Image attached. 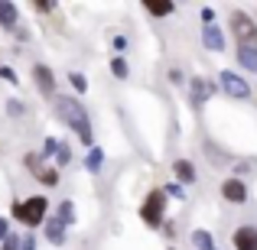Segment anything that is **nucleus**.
Here are the masks:
<instances>
[{"instance_id":"22","label":"nucleus","mask_w":257,"mask_h":250,"mask_svg":"<svg viewBox=\"0 0 257 250\" xmlns=\"http://www.w3.org/2000/svg\"><path fill=\"white\" fill-rule=\"evenodd\" d=\"M69 85L75 88V94H85L88 91V78L82 75V72H69Z\"/></svg>"},{"instance_id":"18","label":"nucleus","mask_w":257,"mask_h":250,"mask_svg":"<svg viewBox=\"0 0 257 250\" xmlns=\"http://www.w3.org/2000/svg\"><path fill=\"white\" fill-rule=\"evenodd\" d=\"M111 75H114V78H120V82L131 75V65L124 62V56H114V59H111Z\"/></svg>"},{"instance_id":"35","label":"nucleus","mask_w":257,"mask_h":250,"mask_svg":"<svg viewBox=\"0 0 257 250\" xmlns=\"http://www.w3.org/2000/svg\"><path fill=\"white\" fill-rule=\"evenodd\" d=\"M170 250H176V247H170Z\"/></svg>"},{"instance_id":"16","label":"nucleus","mask_w":257,"mask_h":250,"mask_svg":"<svg viewBox=\"0 0 257 250\" xmlns=\"http://www.w3.org/2000/svg\"><path fill=\"white\" fill-rule=\"evenodd\" d=\"M36 182H43L46 188H56V185H59V169H56V166H43V169L36 172Z\"/></svg>"},{"instance_id":"23","label":"nucleus","mask_w":257,"mask_h":250,"mask_svg":"<svg viewBox=\"0 0 257 250\" xmlns=\"http://www.w3.org/2000/svg\"><path fill=\"white\" fill-rule=\"evenodd\" d=\"M23 166L30 169L33 175H36L39 169H43V153H26V156H23Z\"/></svg>"},{"instance_id":"34","label":"nucleus","mask_w":257,"mask_h":250,"mask_svg":"<svg viewBox=\"0 0 257 250\" xmlns=\"http://www.w3.org/2000/svg\"><path fill=\"white\" fill-rule=\"evenodd\" d=\"M212 17H215V10H212V7H205V10H202V20H205V23H212Z\"/></svg>"},{"instance_id":"13","label":"nucleus","mask_w":257,"mask_h":250,"mask_svg":"<svg viewBox=\"0 0 257 250\" xmlns=\"http://www.w3.org/2000/svg\"><path fill=\"white\" fill-rule=\"evenodd\" d=\"M238 62L257 75V46H238Z\"/></svg>"},{"instance_id":"1","label":"nucleus","mask_w":257,"mask_h":250,"mask_svg":"<svg viewBox=\"0 0 257 250\" xmlns=\"http://www.w3.org/2000/svg\"><path fill=\"white\" fill-rule=\"evenodd\" d=\"M56 114H59V120H62L65 127H72V130H75V137L82 140L88 150H91L94 130H91V117H88V111H85L82 101L72 98V94H56Z\"/></svg>"},{"instance_id":"29","label":"nucleus","mask_w":257,"mask_h":250,"mask_svg":"<svg viewBox=\"0 0 257 250\" xmlns=\"http://www.w3.org/2000/svg\"><path fill=\"white\" fill-rule=\"evenodd\" d=\"M33 10H36V13H52V10H56V4H49V0H36Z\"/></svg>"},{"instance_id":"36","label":"nucleus","mask_w":257,"mask_h":250,"mask_svg":"<svg viewBox=\"0 0 257 250\" xmlns=\"http://www.w3.org/2000/svg\"><path fill=\"white\" fill-rule=\"evenodd\" d=\"M0 250H4V247H0Z\"/></svg>"},{"instance_id":"11","label":"nucleus","mask_w":257,"mask_h":250,"mask_svg":"<svg viewBox=\"0 0 257 250\" xmlns=\"http://www.w3.org/2000/svg\"><path fill=\"white\" fill-rule=\"evenodd\" d=\"M202 43H205V49H212V52H221V49H225V36H221V30L215 23H205V26H202Z\"/></svg>"},{"instance_id":"19","label":"nucleus","mask_w":257,"mask_h":250,"mask_svg":"<svg viewBox=\"0 0 257 250\" xmlns=\"http://www.w3.org/2000/svg\"><path fill=\"white\" fill-rule=\"evenodd\" d=\"M192 244H195V250H215L212 234L208 231H192Z\"/></svg>"},{"instance_id":"30","label":"nucleus","mask_w":257,"mask_h":250,"mask_svg":"<svg viewBox=\"0 0 257 250\" xmlns=\"http://www.w3.org/2000/svg\"><path fill=\"white\" fill-rule=\"evenodd\" d=\"M114 52H117V56H124V52H127V36H114Z\"/></svg>"},{"instance_id":"9","label":"nucleus","mask_w":257,"mask_h":250,"mask_svg":"<svg viewBox=\"0 0 257 250\" xmlns=\"http://www.w3.org/2000/svg\"><path fill=\"white\" fill-rule=\"evenodd\" d=\"M43 227H46V240H49L52 247H62L65 240H69V234H65V224L56 218V214H52V218H46Z\"/></svg>"},{"instance_id":"5","label":"nucleus","mask_w":257,"mask_h":250,"mask_svg":"<svg viewBox=\"0 0 257 250\" xmlns=\"http://www.w3.org/2000/svg\"><path fill=\"white\" fill-rule=\"evenodd\" d=\"M218 82H221V88H225V94L228 98H234V101H247L251 98V85L244 82L241 75H234V72H218Z\"/></svg>"},{"instance_id":"3","label":"nucleus","mask_w":257,"mask_h":250,"mask_svg":"<svg viewBox=\"0 0 257 250\" xmlns=\"http://www.w3.org/2000/svg\"><path fill=\"white\" fill-rule=\"evenodd\" d=\"M140 218H144V224L150 227H160L166 218V192L163 188H150L144 198V205H140Z\"/></svg>"},{"instance_id":"33","label":"nucleus","mask_w":257,"mask_h":250,"mask_svg":"<svg viewBox=\"0 0 257 250\" xmlns=\"http://www.w3.org/2000/svg\"><path fill=\"white\" fill-rule=\"evenodd\" d=\"M170 82H173V85H182V72H179V69L170 72Z\"/></svg>"},{"instance_id":"14","label":"nucleus","mask_w":257,"mask_h":250,"mask_svg":"<svg viewBox=\"0 0 257 250\" xmlns=\"http://www.w3.org/2000/svg\"><path fill=\"white\" fill-rule=\"evenodd\" d=\"M173 172H176V179L186 182V185H189V182H195V166L189 163V159H176V163H173Z\"/></svg>"},{"instance_id":"6","label":"nucleus","mask_w":257,"mask_h":250,"mask_svg":"<svg viewBox=\"0 0 257 250\" xmlns=\"http://www.w3.org/2000/svg\"><path fill=\"white\" fill-rule=\"evenodd\" d=\"M30 75H33V85H36V91L43 94V98H56V72H52L49 65L36 62Z\"/></svg>"},{"instance_id":"32","label":"nucleus","mask_w":257,"mask_h":250,"mask_svg":"<svg viewBox=\"0 0 257 250\" xmlns=\"http://www.w3.org/2000/svg\"><path fill=\"white\" fill-rule=\"evenodd\" d=\"M20 250H36V237H33V234H23V247Z\"/></svg>"},{"instance_id":"12","label":"nucleus","mask_w":257,"mask_h":250,"mask_svg":"<svg viewBox=\"0 0 257 250\" xmlns=\"http://www.w3.org/2000/svg\"><path fill=\"white\" fill-rule=\"evenodd\" d=\"M101 166H104V150H101V146H91V150L85 153V169H88L91 175H98Z\"/></svg>"},{"instance_id":"27","label":"nucleus","mask_w":257,"mask_h":250,"mask_svg":"<svg viewBox=\"0 0 257 250\" xmlns=\"http://www.w3.org/2000/svg\"><path fill=\"white\" fill-rule=\"evenodd\" d=\"M0 247H4V250H20V247H23V237H20V234L13 231V234H10V237H7Z\"/></svg>"},{"instance_id":"17","label":"nucleus","mask_w":257,"mask_h":250,"mask_svg":"<svg viewBox=\"0 0 257 250\" xmlns=\"http://www.w3.org/2000/svg\"><path fill=\"white\" fill-rule=\"evenodd\" d=\"M56 218L62 221L65 227H69V224H75V205H72L69 198H65V201H59V208H56Z\"/></svg>"},{"instance_id":"10","label":"nucleus","mask_w":257,"mask_h":250,"mask_svg":"<svg viewBox=\"0 0 257 250\" xmlns=\"http://www.w3.org/2000/svg\"><path fill=\"white\" fill-rule=\"evenodd\" d=\"M234 247L238 250H257V227L254 224H241L234 231Z\"/></svg>"},{"instance_id":"2","label":"nucleus","mask_w":257,"mask_h":250,"mask_svg":"<svg viewBox=\"0 0 257 250\" xmlns=\"http://www.w3.org/2000/svg\"><path fill=\"white\" fill-rule=\"evenodd\" d=\"M10 218L20 221L23 227H39L49 218V198L46 195H30V198H17L10 208Z\"/></svg>"},{"instance_id":"8","label":"nucleus","mask_w":257,"mask_h":250,"mask_svg":"<svg viewBox=\"0 0 257 250\" xmlns=\"http://www.w3.org/2000/svg\"><path fill=\"white\" fill-rule=\"evenodd\" d=\"M221 195H225L228 201H234V205H244L247 201V185L241 179H225L221 182Z\"/></svg>"},{"instance_id":"24","label":"nucleus","mask_w":257,"mask_h":250,"mask_svg":"<svg viewBox=\"0 0 257 250\" xmlns=\"http://www.w3.org/2000/svg\"><path fill=\"white\" fill-rule=\"evenodd\" d=\"M72 163V150H69V143H59V153H56V169H62V166H69Z\"/></svg>"},{"instance_id":"20","label":"nucleus","mask_w":257,"mask_h":250,"mask_svg":"<svg viewBox=\"0 0 257 250\" xmlns=\"http://www.w3.org/2000/svg\"><path fill=\"white\" fill-rule=\"evenodd\" d=\"M4 111H7V117H23V114H26V104L20 98H7Z\"/></svg>"},{"instance_id":"7","label":"nucleus","mask_w":257,"mask_h":250,"mask_svg":"<svg viewBox=\"0 0 257 250\" xmlns=\"http://www.w3.org/2000/svg\"><path fill=\"white\" fill-rule=\"evenodd\" d=\"M0 30H7V33L20 30V7L10 4V0H0Z\"/></svg>"},{"instance_id":"28","label":"nucleus","mask_w":257,"mask_h":250,"mask_svg":"<svg viewBox=\"0 0 257 250\" xmlns=\"http://www.w3.org/2000/svg\"><path fill=\"white\" fill-rule=\"evenodd\" d=\"M13 234V227H10V218H4V214H0V244H4L7 237H10Z\"/></svg>"},{"instance_id":"4","label":"nucleus","mask_w":257,"mask_h":250,"mask_svg":"<svg viewBox=\"0 0 257 250\" xmlns=\"http://www.w3.org/2000/svg\"><path fill=\"white\" fill-rule=\"evenodd\" d=\"M231 36L238 46H257V23L247 13H234L231 17Z\"/></svg>"},{"instance_id":"21","label":"nucleus","mask_w":257,"mask_h":250,"mask_svg":"<svg viewBox=\"0 0 257 250\" xmlns=\"http://www.w3.org/2000/svg\"><path fill=\"white\" fill-rule=\"evenodd\" d=\"M208 94H212V85H208V82H202V78H195V82H192V101L199 104L202 98H208Z\"/></svg>"},{"instance_id":"31","label":"nucleus","mask_w":257,"mask_h":250,"mask_svg":"<svg viewBox=\"0 0 257 250\" xmlns=\"http://www.w3.org/2000/svg\"><path fill=\"white\" fill-rule=\"evenodd\" d=\"M163 192H166V198H170V195H176V198H182V188L176 185V182H170V185H166Z\"/></svg>"},{"instance_id":"26","label":"nucleus","mask_w":257,"mask_h":250,"mask_svg":"<svg viewBox=\"0 0 257 250\" xmlns=\"http://www.w3.org/2000/svg\"><path fill=\"white\" fill-rule=\"evenodd\" d=\"M0 78H4V82L7 85H20V75H17V72H13V65H0Z\"/></svg>"},{"instance_id":"25","label":"nucleus","mask_w":257,"mask_h":250,"mask_svg":"<svg viewBox=\"0 0 257 250\" xmlns=\"http://www.w3.org/2000/svg\"><path fill=\"white\" fill-rule=\"evenodd\" d=\"M59 143L62 140H56V137H46V143H43V159H56V153H59Z\"/></svg>"},{"instance_id":"15","label":"nucleus","mask_w":257,"mask_h":250,"mask_svg":"<svg viewBox=\"0 0 257 250\" xmlns=\"http://www.w3.org/2000/svg\"><path fill=\"white\" fill-rule=\"evenodd\" d=\"M144 10L150 13V17H170V13L176 10V4H170V0H147Z\"/></svg>"}]
</instances>
